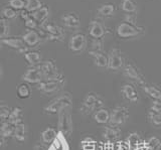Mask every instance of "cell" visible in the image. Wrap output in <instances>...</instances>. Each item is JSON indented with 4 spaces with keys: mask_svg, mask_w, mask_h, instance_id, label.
Returning <instances> with one entry per match:
<instances>
[{
    "mask_svg": "<svg viewBox=\"0 0 161 150\" xmlns=\"http://www.w3.org/2000/svg\"><path fill=\"white\" fill-rule=\"evenodd\" d=\"M72 103H73L72 96L69 93H64L52 100L47 106H44L43 111L47 114H57L60 110L70 107L72 106Z\"/></svg>",
    "mask_w": 161,
    "mask_h": 150,
    "instance_id": "6da1fadb",
    "label": "cell"
},
{
    "mask_svg": "<svg viewBox=\"0 0 161 150\" xmlns=\"http://www.w3.org/2000/svg\"><path fill=\"white\" fill-rule=\"evenodd\" d=\"M58 131L62 132L65 137L70 136L74 130V123L72 113L69 108H64L58 113Z\"/></svg>",
    "mask_w": 161,
    "mask_h": 150,
    "instance_id": "7a4b0ae2",
    "label": "cell"
},
{
    "mask_svg": "<svg viewBox=\"0 0 161 150\" xmlns=\"http://www.w3.org/2000/svg\"><path fill=\"white\" fill-rule=\"evenodd\" d=\"M116 31H117L118 36L121 38H132L141 36L144 32V27L139 26L138 24L135 23L123 21L118 24Z\"/></svg>",
    "mask_w": 161,
    "mask_h": 150,
    "instance_id": "3957f363",
    "label": "cell"
},
{
    "mask_svg": "<svg viewBox=\"0 0 161 150\" xmlns=\"http://www.w3.org/2000/svg\"><path fill=\"white\" fill-rule=\"evenodd\" d=\"M104 101L99 95L95 93H89L86 98L84 99L83 106H82V112L84 114H91L95 110H99L103 106Z\"/></svg>",
    "mask_w": 161,
    "mask_h": 150,
    "instance_id": "277c9868",
    "label": "cell"
},
{
    "mask_svg": "<svg viewBox=\"0 0 161 150\" xmlns=\"http://www.w3.org/2000/svg\"><path fill=\"white\" fill-rule=\"evenodd\" d=\"M88 46V38L83 32H75L69 41V48L70 52L80 53H83Z\"/></svg>",
    "mask_w": 161,
    "mask_h": 150,
    "instance_id": "5b68a950",
    "label": "cell"
},
{
    "mask_svg": "<svg viewBox=\"0 0 161 150\" xmlns=\"http://www.w3.org/2000/svg\"><path fill=\"white\" fill-rule=\"evenodd\" d=\"M42 27L50 41L58 42L62 41L64 36V32L63 31V28L58 26V24H55L54 22L47 21L44 24H42Z\"/></svg>",
    "mask_w": 161,
    "mask_h": 150,
    "instance_id": "8992f818",
    "label": "cell"
},
{
    "mask_svg": "<svg viewBox=\"0 0 161 150\" xmlns=\"http://www.w3.org/2000/svg\"><path fill=\"white\" fill-rule=\"evenodd\" d=\"M129 117V110L127 107L124 106H118L113 109L111 112V118H110V124L115 125V126H120L123 125Z\"/></svg>",
    "mask_w": 161,
    "mask_h": 150,
    "instance_id": "52a82bcc",
    "label": "cell"
},
{
    "mask_svg": "<svg viewBox=\"0 0 161 150\" xmlns=\"http://www.w3.org/2000/svg\"><path fill=\"white\" fill-rule=\"evenodd\" d=\"M64 78L52 79V80H43L42 83L38 84L37 89L44 94H53L58 92L62 88L64 84Z\"/></svg>",
    "mask_w": 161,
    "mask_h": 150,
    "instance_id": "ba28073f",
    "label": "cell"
},
{
    "mask_svg": "<svg viewBox=\"0 0 161 150\" xmlns=\"http://www.w3.org/2000/svg\"><path fill=\"white\" fill-rule=\"evenodd\" d=\"M108 68L112 71H118L124 66V57L119 48H112L108 54Z\"/></svg>",
    "mask_w": 161,
    "mask_h": 150,
    "instance_id": "9c48e42d",
    "label": "cell"
},
{
    "mask_svg": "<svg viewBox=\"0 0 161 150\" xmlns=\"http://www.w3.org/2000/svg\"><path fill=\"white\" fill-rule=\"evenodd\" d=\"M124 76L126 78H128L132 81L138 83L140 85H145V78L142 75V73L140 72V69L135 66V64L128 63L125 64L124 69H123Z\"/></svg>",
    "mask_w": 161,
    "mask_h": 150,
    "instance_id": "30bf717a",
    "label": "cell"
},
{
    "mask_svg": "<svg viewBox=\"0 0 161 150\" xmlns=\"http://www.w3.org/2000/svg\"><path fill=\"white\" fill-rule=\"evenodd\" d=\"M40 69L43 74V77L45 80H52V79H59L63 78V76L58 73V69L57 64L53 62L52 59L45 61L43 63L40 64L39 66Z\"/></svg>",
    "mask_w": 161,
    "mask_h": 150,
    "instance_id": "8fae6325",
    "label": "cell"
},
{
    "mask_svg": "<svg viewBox=\"0 0 161 150\" xmlns=\"http://www.w3.org/2000/svg\"><path fill=\"white\" fill-rule=\"evenodd\" d=\"M43 74L39 67H31L27 69V71L22 76V80L24 82L29 84H39L43 81Z\"/></svg>",
    "mask_w": 161,
    "mask_h": 150,
    "instance_id": "7c38bea8",
    "label": "cell"
},
{
    "mask_svg": "<svg viewBox=\"0 0 161 150\" xmlns=\"http://www.w3.org/2000/svg\"><path fill=\"white\" fill-rule=\"evenodd\" d=\"M109 33L108 28L99 20H91L89 24V34L93 38H103L106 34Z\"/></svg>",
    "mask_w": 161,
    "mask_h": 150,
    "instance_id": "4fadbf2b",
    "label": "cell"
},
{
    "mask_svg": "<svg viewBox=\"0 0 161 150\" xmlns=\"http://www.w3.org/2000/svg\"><path fill=\"white\" fill-rule=\"evenodd\" d=\"M121 137V130L118 126L110 124L109 126H106L103 131V138L108 143H113Z\"/></svg>",
    "mask_w": 161,
    "mask_h": 150,
    "instance_id": "5bb4252c",
    "label": "cell"
},
{
    "mask_svg": "<svg viewBox=\"0 0 161 150\" xmlns=\"http://www.w3.org/2000/svg\"><path fill=\"white\" fill-rule=\"evenodd\" d=\"M47 150H69L68 137H65L62 132H58L55 139L48 145Z\"/></svg>",
    "mask_w": 161,
    "mask_h": 150,
    "instance_id": "9a60e30c",
    "label": "cell"
},
{
    "mask_svg": "<svg viewBox=\"0 0 161 150\" xmlns=\"http://www.w3.org/2000/svg\"><path fill=\"white\" fill-rule=\"evenodd\" d=\"M1 43L19 52H24L26 48V43L24 42L22 38L19 37H5L1 39Z\"/></svg>",
    "mask_w": 161,
    "mask_h": 150,
    "instance_id": "2e32d148",
    "label": "cell"
},
{
    "mask_svg": "<svg viewBox=\"0 0 161 150\" xmlns=\"http://www.w3.org/2000/svg\"><path fill=\"white\" fill-rule=\"evenodd\" d=\"M15 130V125L10 123L9 121L1 122V127H0V136H1V146H3L6 139L13 137Z\"/></svg>",
    "mask_w": 161,
    "mask_h": 150,
    "instance_id": "e0dca14e",
    "label": "cell"
},
{
    "mask_svg": "<svg viewBox=\"0 0 161 150\" xmlns=\"http://www.w3.org/2000/svg\"><path fill=\"white\" fill-rule=\"evenodd\" d=\"M62 21L65 27L69 28H78L80 24V18L78 13L69 12L62 16Z\"/></svg>",
    "mask_w": 161,
    "mask_h": 150,
    "instance_id": "ac0fdd59",
    "label": "cell"
},
{
    "mask_svg": "<svg viewBox=\"0 0 161 150\" xmlns=\"http://www.w3.org/2000/svg\"><path fill=\"white\" fill-rule=\"evenodd\" d=\"M22 39L26 43L27 47H36L42 42V36L36 31H27L22 36Z\"/></svg>",
    "mask_w": 161,
    "mask_h": 150,
    "instance_id": "d6986e66",
    "label": "cell"
},
{
    "mask_svg": "<svg viewBox=\"0 0 161 150\" xmlns=\"http://www.w3.org/2000/svg\"><path fill=\"white\" fill-rule=\"evenodd\" d=\"M121 92H122L123 96L129 100L131 102H138L139 100V95L136 91V89L130 84H126L121 88Z\"/></svg>",
    "mask_w": 161,
    "mask_h": 150,
    "instance_id": "ffe728a7",
    "label": "cell"
},
{
    "mask_svg": "<svg viewBox=\"0 0 161 150\" xmlns=\"http://www.w3.org/2000/svg\"><path fill=\"white\" fill-rule=\"evenodd\" d=\"M90 56L93 58L94 63L99 68H108V56L101 52H90Z\"/></svg>",
    "mask_w": 161,
    "mask_h": 150,
    "instance_id": "44dd1931",
    "label": "cell"
},
{
    "mask_svg": "<svg viewBox=\"0 0 161 150\" xmlns=\"http://www.w3.org/2000/svg\"><path fill=\"white\" fill-rule=\"evenodd\" d=\"M97 13L100 17L103 18H109L113 16L116 13V5L114 3H106L100 6L97 10Z\"/></svg>",
    "mask_w": 161,
    "mask_h": 150,
    "instance_id": "7402d4cb",
    "label": "cell"
},
{
    "mask_svg": "<svg viewBox=\"0 0 161 150\" xmlns=\"http://www.w3.org/2000/svg\"><path fill=\"white\" fill-rule=\"evenodd\" d=\"M48 15H49V9H48L47 6H45V5H43L42 8L38 9L37 11H35V12L32 13L33 18L39 23L40 26L47 21Z\"/></svg>",
    "mask_w": 161,
    "mask_h": 150,
    "instance_id": "603a6c76",
    "label": "cell"
},
{
    "mask_svg": "<svg viewBox=\"0 0 161 150\" xmlns=\"http://www.w3.org/2000/svg\"><path fill=\"white\" fill-rule=\"evenodd\" d=\"M13 138L18 142H24L27 138V128L24 123L15 125Z\"/></svg>",
    "mask_w": 161,
    "mask_h": 150,
    "instance_id": "cb8c5ba5",
    "label": "cell"
},
{
    "mask_svg": "<svg viewBox=\"0 0 161 150\" xmlns=\"http://www.w3.org/2000/svg\"><path fill=\"white\" fill-rule=\"evenodd\" d=\"M23 118H24L23 110L20 107H16L11 110V113H10V116L7 121H9L10 123H12L14 125H17L20 123H24Z\"/></svg>",
    "mask_w": 161,
    "mask_h": 150,
    "instance_id": "d4e9b609",
    "label": "cell"
},
{
    "mask_svg": "<svg viewBox=\"0 0 161 150\" xmlns=\"http://www.w3.org/2000/svg\"><path fill=\"white\" fill-rule=\"evenodd\" d=\"M58 131H57L53 127H47L45 128L43 131L42 132V141L44 144H50L53 140L55 139V137L58 136Z\"/></svg>",
    "mask_w": 161,
    "mask_h": 150,
    "instance_id": "484cf974",
    "label": "cell"
},
{
    "mask_svg": "<svg viewBox=\"0 0 161 150\" xmlns=\"http://www.w3.org/2000/svg\"><path fill=\"white\" fill-rule=\"evenodd\" d=\"M94 118H95V121L99 124H107L110 122L111 113L107 109L101 108L98 110V111H96V113L94 115Z\"/></svg>",
    "mask_w": 161,
    "mask_h": 150,
    "instance_id": "4316f807",
    "label": "cell"
},
{
    "mask_svg": "<svg viewBox=\"0 0 161 150\" xmlns=\"http://www.w3.org/2000/svg\"><path fill=\"white\" fill-rule=\"evenodd\" d=\"M144 92L154 100H161V90L154 85H143Z\"/></svg>",
    "mask_w": 161,
    "mask_h": 150,
    "instance_id": "83f0119b",
    "label": "cell"
},
{
    "mask_svg": "<svg viewBox=\"0 0 161 150\" xmlns=\"http://www.w3.org/2000/svg\"><path fill=\"white\" fill-rule=\"evenodd\" d=\"M24 58L26 59V62L34 67L35 64H40L42 62V56L38 52H26L24 53Z\"/></svg>",
    "mask_w": 161,
    "mask_h": 150,
    "instance_id": "f1b7e54d",
    "label": "cell"
},
{
    "mask_svg": "<svg viewBox=\"0 0 161 150\" xmlns=\"http://www.w3.org/2000/svg\"><path fill=\"white\" fill-rule=\"evenodd\" d=\"M16 93H17L18 98L27 99L30 97V95H31V89H30L29 85L27 83H22L17 87Z\"/></svg>",
    "mask_w": 161,
    "mask_h": 150,
    "instance_id": "f546056e",
    "label": "cell"
},
{
    "mask_svg": "<svg viewBox=\"0 0 161 150\" xmlns=\"http://www.w3.org/2000/svg\"><path fill=\"white\" fill-rule=\"evenodd\" d=\"M121 8L126 13H136L137 11V4L134 0H122Z\"/></svg>",
    "mask_w": 161,
    "mask_h": 150,
    "instance_id": "4dcf8cb0",
    "label": "cell"
},
{
    "mask_svg": "<svg viewBox=\"0 0 161 150\" xmlns=\"http://www.w3.org/2000/svg\"><path fill=\"white\" fill-rule=\"evenodd\" d=\"M127 143L129 144L130 148H137L139 145L142 144V140H141V137L138 133L132 132L130 133L127 138Z\"/></svg>",
    "mask_w": 161,
    "mask_h": 150,
    "instance_id": "1f68e13d",
    "label": "cell"
},
{
    "mask_svg": "<svg viewBox=\"0 0 161 150\" xmlns=\"http://www.w3.org/2000/svg\"><path fill=\"white\" fill-rule=\"evenodd\" d=\"M42 2L40 0H26V6H25V9L28 10L29 12H35L37 11L38 9L42 8Z\"/></svg>",
    "mask_w": 161,
    "mask_h": 150,
    "instance_id": "d6a6232c",
    "label": "cell"
},
{
    "mask_svg": "<svg viewBox=\"0 0 161 150\" xmlns=\"http://www.w3.org/2000/svg\"><path fill=\"white\" fill-rule=\"evenodd\" d=\"M1 16L2 18L4 19H13L17 16V10H15L14 8L10 7V6H7V7H4L1 11Z\"/></svg>",
    "mask_w": 161,
    "mask_h": 150,
    "instance_id": "836d02e7",
    "label": "cell"
},
{
    "mask_svg": "<svg viewBox=\"0 0 161 150\" xmlns=\"http://www.w3.org/2000/svg\"><path fill=\"white\" fill-rule=\"evenodd\" d=\"M0 26H1V33H0V37H1V39L5 38V37H8L9 32H10V24L7 19L1 18V20H0Z\"/></svg>",
    "mask_w": 161,
    "mask_h": 150,
    "instance_id": "e575fe53",
    "label": "cell"
},
{
    "mask_svg": "<svg viewBox=\"0 0 161 150\" xmlns=\"http://www.w3.org/2000/svg\"><path fill=\"white\" fill-rule=\"evenodd\" d=\"M160 140L157 137H150L147 141H146V147H147V150H155V149H159L160 148Z\"/></svg>",
    "mask_w": 161,
    "mask_h": 150,
    "instance_id": "d590c367",
    "label": "cell"
},
{
    "mask_svg": "<svg viewBox=\"0 0 161 150\" xmlns=\"http://www.w3.org/2000/svg\"><path fill=\"white\" fill-rule=\"evenodd\" d=\"M8 4L15 10H23L26 6V0H9Z\"/></svg>",
    "mask_w": 161,
    "mask_h": 150,
    "instance_id": "8d00e7d4",
    "label": "cell"
},
{
    "mask_svg": "<svg viewBox=\"0 0 161 150\" xmlns=\"http://www.w3.org/2000/svg\"><path fill=\"white\" fill-rule=\"evenodd\" d=\"M103 41L102 38H93L92 41V49L91 51L93 52H101L104 53V47H103Z\"/></svg>",
    "mask_w": 161,
    "mask_h": 150,
    "instance_id": "74e56055",
    "label": "cell"
},
{
    "mask_svg": "<svg viewBox=\"0 0 161 150\" xmlns=\"http://www.w3.org/2000/svg\"><path fill=\"white\" fill-rule=\"evenodd\" d=\"M10 113H11V110L9 109L8 106H6V105H1L0 106V118H1V122L7 121L10 116Z\"/></svg>",
    "mask_w": 161,
    "mask_h": 150,
    "instance_id": "f35d334b",
    "label": "cell"
},
{
    "mask_svg": "<svg viewBox=\"0 0 161 150\" xmlns=\"http://www.w3.org/2000/svg\"><path fill=\"white\" fill-rule=\"evenodd\" d=\"M149 120H150V122L152 125H155V126H160L161 125V114L154 113V112L150 111Z\"/></svg>",
    "mask_w": 161,
    "mask_h": 150,
    "instance_id": "ab89813d",
    "label": "cell"
},
{
    "mask_svg": "<svg viewBox=\"0 0 161 150\" xmlns=\"http://www.w3.org/2000/svg\"><path fill=\"white\" fill-rule=\"evenodd\" d=\"M24 25L26 28H28L29 31H35V29H36L38 26H40L39 23L33 18V16L30 17L29 19H27V20H25L24 21Z\"/></svg>",
    "mask_w": 161,
    "mask_h": 150,
    "instance_id": "60d3db41",
    "label": "cell"
},
{
    "mask_svg": "<svg viewBox=\"0 0 161 150\" xmlns=\"http://www.w3.org/2000/svg\"><path fill=\"white\" fill-rule=\"evenodd\" d=\"M150 110H151V112L161 114V100H155L154 102H152Z\"/></svg>",
    "mask_w": 161,
    "mask_h": 150,
    "instance_id": "b9f144b4",
    "label": "cell"
},
{
    "mask_svg": "<svg viewBox=\"0 0 161 150\" xmlns=\"http://www.w3.org/2000/svg\"><path fill=\"white\" fill-rule=\"evenodd\" d=\"M20 16H21V18L25 21V20H27V19H29L30 17H32V13L26 10V9H23V10H21V12H20Z\"/></svg>",
    "mask_w": 161,
    "mask_h": 150,
    "instance_id": "7bdbcfd3",
    "label": "cell"
},
{
    "mask_svg": "<svg viewBox=\"0 0 161 150\" xmlns=\"http://www.w3.org/2000/svg\"><path fill=\"white\" fill-rule=\"evenodd\" d=\"M88 144H97V141L91 137H87L80 141V146H84V145H88Z\"/></svg>",
    "mask_w": 161,
    "mask_h": 150,
    "instance_id": "ee69618b",
    "label": "cell"
},
{
    "mask_svg": "<svg viewBox=\"0 0 161 150\" xmlns=\"http://www.w3.org/2000/svg\"><path fill=\"white\" fill-rule=\"evenodd\" d=\"M96 145L97 144H88L82 146V150H96Z\"/></svg>",
    "mask_w": 161,
    "mask_h": 150,
    "instance_id": "f6af8a7d",
    "label": "cell"
},
{
    "mask_svg": "<svg viewBox=\"0 0 161 150\" xmlns=\"http://www.w3.org/2000/svg\"><path fill=\"white\" fill-rule=\"evenodd\" d=\"M33 150H47V149H45L42 145H40V144H36L34 146V149Z\"/></svg>",
    "mask_w": 161,
    "mask_h": 150,
    "instance_id": "bcb514c9",
    "label": "cell"
},
{
    "mask_svg": "<svg viewBox=\"0 0 161 150\" xmlns=\"http://www.w3.org/2000/svg\"><path fill=\"white\" fill-rule=\"evenodd\" d=\"M158 150H161V147H160V148H159V149H158Z\"/></svg>",
    "mask_w": 161,
    "mask_h": 150,
    "instance_id": "7dc6e473",
    "label": "cell"
}]
</instances>
